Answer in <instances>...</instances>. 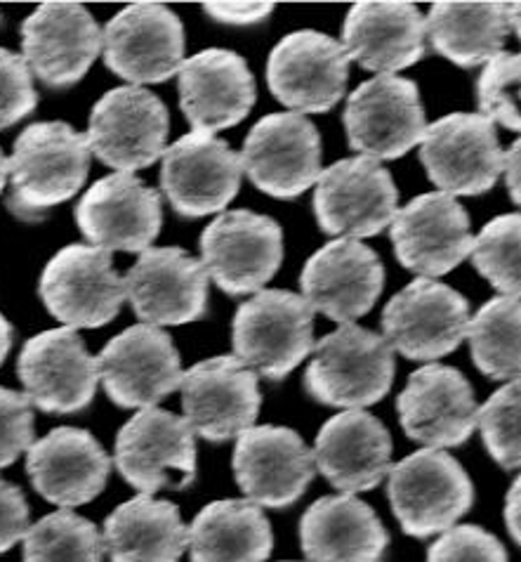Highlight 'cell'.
I'll use <instances>...</instances> for the list:
<instances>
[{"instance_id": "1", "label": "cell", "mask_w": 521, "mask_h": 562, "mask_svg": "<svg viewBox=\"0 0 521 562\" xmlns=\"http://www.w3.org/2000/svg\"><path fill=\"white\" fill-rule=\"evenodd\" d=\"M8 164V209L34 223L81 192L90 170L88 137L65 121L31 123L14 139Z\"/></svg>"}, {"instance_id": "2", "label": "cell", "mask_w": 521, "mask_h": 562, "mask_svg": "<svg viewBox=\"0 0 521 562\" xmlns=\"http://www.w3.org/2000/svg\"><path fill=\"white\" fill-rule=\"evenodd\" d=\"M394 371V350L381 334L342 324L314 348L305 371V387L326 407L363 409L389 393Z\"/></svg>"}, {"instance_id": "3", "label": "cell", "mask_w": 521, "mask_h": 562, "mask_svg": "<svg viewBox=\"0 0 521 562\" xmlns=\"http://www.w3.org/2000/svg\"><path fill=\"white\" fill-rule=\"evenodd\" d=\"M231 346L248 369L283 381L314 348V310L297 293L260 291L236 310Z\"/></svg>"}, {"instance_id": "4", "label": "cell", "mask_w": 521, "mask_h": 562, "mask_svg": "<svg viewBox=\"0 0 521 562\" xmlns=\"http://www.w3.org/2000/svg\"><path fill=\"white\" fill-rule=\"evenodd\" d=\"M387 496L404 532L430 539L472 508L475 487L461 461L441 449H420L392 465Z\"/></svg>"}, {"instance_id": "5", "label": "cell", "mask_w": 521, "mask_h": 562, "mask_svg": "<svg viewBox=\"0 0 521 562\" xmlns=\"http://www.w3.org/2000/svg\"><path fill=\"white\" fill-rule=\"evenodd\" d=\"M114 463L141 494L184 490L196 480V440L184 416L139 409L116 435Z\"/></svg>"}, {"instance_id": "6", "label": "cell", "mask_w": 521, "mask_h": 562, "mask_svg": "<svg viewBox=\"0 0 521 562\" xmlns=\"http://www.w3.org/2000/svg\"><path fill=\"white\" fill-rule=\"evenodd\" d=\"M168 133L170 114L163 100L147 88L123 86L92 106L86 137L90 154L104 166L135 173L161 159Z\"/></svg>"}, {"instance_id": "7", "label": "cell", "mask_w": 521, "mask_h": 562, "mask_svg": "<svg viewBox=\"0 0 521 562\" xmlns=\"http://www.w3.org/2000/svg\"><path fill=\"white\" fill-rule=\"evenodd\" d=\"M38 293L47 312L71 329H100L121 312L125 281L104 248L71 244L45 265Z\"/></svg>"}, {"instance_id": "8", "label": "cell", "mask_w": 521, "mask_h": 562, "mask_svg": "<svg viewBox=\"0 0 521 562\" xmlns=\"http://www.w3.org/2000/svg\"><path fill=\"white\" fill-rule=\"evenodd\" d=\"M342 121L350 147L375 161L401 159L428 131L418 86L399 76L361 83L347 100Z\"/></svg>"}, {"instance_id": "9", "label": "cell", "mask_w": 521, "mask_h": 562, "mask_svg": "<svg viewBox=\"0 0 521 562\" xmlns=\"http://www.w3.org/2000/svg\"><path fill=\"white\" fill-rule=\"evenodd\" d=\"M399 192L389 170L369 156L336 161L321 170L314 190V215L326 234L366 239L397 215Z\"/></svg>"}, {"instance_id": "10", "label": "cell", "mask_w": 521, "mask_h": 562, "mask_svg": "<svg viewBox=\"0 0 521 562\" xmlns=\"http://www.w3.org/2000/svg\"><path fill=\"white\" fill-rule=\"evenodd\" d=\"M203 268L227 295L260 293L283 262V229L270 215L229 211L201 234Z\"/></svg>"}, {"instance_id": "11", "label": "cell", "mask_w": 521, "mask_h": 562, "mask_svg": "<svg viewBox=\"0 0 521 562\" xmlns=\"http://www.w3.org/2000/svg\"><path fill=\"white\" fill-rule=\"evenodd\" d=\"M350 78V57L342 43L321 31H293L267 59V86L293 114H324L333 109Z\"/></svg>"}, {"instance_id": "12", "label": "cell", "mask_w": 521, "mask_h": 562, "mask_svg": "<svg viewBox=\"0 0 521 562\" xmlns=\"http://www.w3.org/2000/svg\"><path fill=\"white\" fill-rule=\"evenodd\" d=\"M420 161L444 194L479 196L505 170L496 126L482 114H449L424 131Z\"/></svg>"}, {"instance_id": "13", "label": "cell", "mask_w": 521, "mask_h": 562, "mask_svg": "<svg viewBox=\"0 0 521 562\" xmlns=\"http://www.w3.org/2000/svg\"><path fill=\"white\" fill-rule=\"evenodd\" d=\"M469 324L463 293L434 279H416L383 310V338L416 362H432L457 350Z\"/></svg>"}, {"instance_id": "14", "label": "cell", "mask_w": 521, "mask_h": 562, "mask_svg": "<svg viewBox=\"0 0 521 562\" xmlns=\"http://www.w3.org/2000/svg\"><path fill=\"white\" fill-rule=\"evenodd\" d=\"M100 381L121 409H151L182 383V359L170 334L137 324L114 336L98 357Z\"/></svg>"}, {"instance_id": "15", "label": "cell", "mask_w": 521, "mask_h": 562, "mask_svg": "<svg viewBox=\"0 0 521 562\" xmlns=\"http://www.w3.org/2000/svg\"><path fill=\"white\" fill-rule=\"evenodd\" d=\"M104 65L133 86L166 83L184 61V26L161 3H133L102 31Z\"/></svg>"}, {"instance_id": "16", "label": "cell", "mask_w": 521, "mask_h": 562, "mask_svg": "<svg viewBox=\"0 0 521 562\" xmlns=\"http://www.w3.org/2000/svg\"><path fill=\"white\" fill-rule=\"evenodd\" d=\"M241 154L208 133H189L163 151L161 190L172 211L189 221L227 209L241 190Z\"/></svg>"}, {"instance_id": "17", "label": "cell", "mask_w": 521, "mask_h": 562, "mask_svg": "<svg viewBox=\"0 0 521 562\" xmlns=\"http://www.w3.org/2000/svg\"><path fill=\"white\" fill-rule=\"evenodd\" d=\"M241 164L260 192L274 199H295L321 176V135L305 116L270 114L250 128Z\"/></svg>"}, {"instance_id": "18", "label": "cell", "mask_w": 521, "mask_h": 562, "mask_svg": "<svg viewBox=\"0 0 521 562\" xmlns=\"http://www.w3.org/2000/svg\"><path fill=\"white\" fill-rule=\"evenodd\" d=\"M182 409L194 435L223 445L256 426L260 414L258 373L236 357H213L184 371Z\"/></svg>"}, {"instance_id": "19", "label": "cell", "mask_w": 521, "mask_h": 562, "mask_svg": "<svg viewBox=\"0 0 521 562\" xmlns=\"http://www.w3.org/2000/svg\"><path fill=\"white\" fill-rule=\"evenodd\" d=\"M26 397L45 414L83 412L98 393L100 367L71 326L47 329L24 342L18 359Z\"/></svg>"}, {"instance_id": "20", "label": "cell", "mask_w": 521, "mask_h": 562, "mask_svg": "<svg viewBox=\"0 0 521 562\" xmlns=\"http://www.w3.org/2000/svg\"><path fill=\"white\" fill-rule=\"evenodd\" d=\"M394 254L420 279L444 277L469 258L475 237L461 201L444 192L420 194L397 211L389 227Z\"/></svg>"}, {"instance_id": "21", "label": "cell", "mask_w": 521, "mask_h": 562, "mask_svg": "<svg viewBox=\"0 0 521 562\" xmlns=\"http://www.w3.org/2000/svg\"><path fill=\"white\" fill-rule=\"evenodd\" d=\"M234 477L248 502L288 508L312 485L317 465L299 432L286 426H252L236 437Z\"/></svg>"}, {"instance_id": "22", "label": "cell", "mask_w": 521, "mask_h": 562, "mask_svg": "<svg viewBox=\"0 0 521 562\" xmlns=\"http://www.w3.org/2000/svg\"><path fill=\"white\" fill-rule=\"evenodd\" d=\"M102 53V29L78 3H43L22 24V57L47 88L76 86Z\"/></svg>"}, {"instance_id": "23", "label": "cell", "mask_w": 521, "mask_h": 562, "mask_svg": "<svg viewBox=\"0 0 521 562\" xmlns=\"http://www.w3.org/2000/svg\"><path fill=\"white\" fill-rule=\"evenodd\" d=\"M83 237L104 251L145 254L163 225L161 194L133 173L94 182L76 206Z\"/></svg>"}, {"instance_id": "24", "label": "cell", "mask_w": 521, "mask_h": 562, "mask_svg": "<svg viewBox=\"0 0 521 562\" xmlns=\"http://www.w3.org/2000/svg\"><path fill=\"white\" fill-rule=\"evenodd\" d=\"M399 424L410 440L428 449L465 445L477 428L475 390L463 371L424 364L408 376L397 400Z\"/></svg>"}, {"instance_id": "25", "label": "cell", "mask_w": 521, "mask_h": 562, "mask_svg": "<svg viewBox=\"0 0 521 562\" xmlns=\"http://www.w3.org/2000/svg\"><path fill=\"white\" fill-rule=\"evenodd\" d=\"M208 272L182 248H147L123 277L125 299L149 326H180L208 312Z\"/></svg>"}, {"instance_id": "26", "label": "cell", "mask_w": 521, "mask_h": 562, "mask_svg": "<svg viewBox=\"0 0 521 562\" xmlns=\"http://www.w3.org/2000/svg\"><path fill=\"white\" fill-rule=\"evenodd\" d=\"M299 286L314 312H321L338 324H354V319L369 315L381 299L385 268L366 244L336 239L305 262Z\"/></svg>"}, {"instance_id": "27", "label": "cell", "mask_w": 521, "mask_h": 562, "mask_svg": "<svg viewBox=\"0 0 521 562\" xmlns=\"http://www.w3.org/2000/svg\"><path fill=\"white\" fill-rule=\"evenodd\" d=\"M256 100V76L234 50L208 48L182 61L180 106L196 133L213 135L239 126Z\"/></svg>"}, {"instance_id": "28", "label": "cell", "mask_w": 521, "mask_h": 562, "mask_svg": "<svg viewBox=\"0 0 521 562\" xmlns=\"http://www.w3.org/2000/svg\"><path fill=\"white\" fill-rule=\"evenodd\" d=\"M26 473L45 502L73 508L104 492L112 459L88 430L61 426L31 445Z\"/></svg>"}, {"instance_id": "29", "label": "cell", "mask_w": 521, "mask_h": 562, "mask_svg": "<svg viewBox=\"0 0 521 562\" xmlns=\"http://www.w3.org/2000/svg\"><path fill=\"white\" fill-rule=\"evenodd\" d=\"M312 454L330 485L354 496L375 490L389 475L392 435L369 412H340L326 420Z\"/></svg>"}, {"instance_id": "30", "label": "cell", "mask_w": 521, "mask_h": 562, "mask_svg": "<svg viewBox=\"0 0 521 562\" xmlns=\"http://www.w3.org/2000/svg\"><path fill=\"white\" fill-rule=\"evenodd\" d=\"M424 36V18L414 3L369 0L347 12L342 48L366 71L394 76L422 59Z\"/></svg>"}, {"instance_id": "31", "label": "cell", "mask_w": 521, "mask_h": 562, "mask_svg": "<svg viewBox=\"0 0 521 562\" xmlns=\"http://www.w3.org/2000/svg\"><path fill=\"white\" fill-rule=\"evenodd\" d=\"M299 541L307 562H385L389 535L366 502L340 494L305 510Z\"/></svg>"}, {"instance_id": "32", "label": "cell", "mask_w": 521, "mask_h": 562, "mask_svg": "<svg viewBox=\"0 0 521 562\" xmlns=\"http://www.w3.org/2000/svg\"><path fill=\"white\" fill-rule=\"evenodd\" d=\"M102 543L112 562H180L189 541L175 504L139 494L109 515Z\"/></svg>"}, {"instance_id": "33", "label": "cell", "mask_w": 521, "mask_h": 562, "mask_svg": "<svg viewBox=\"0 0 521 562\" xmlns=\"http://www.w3.org/2000/svg\"><path fill=\"white\" fill-rule=\"evenodd\" d=\"M192 562H267L274 532L262 508L246 498H223L205 506L186 529Z\"/></svg>"}, {"instance_id": "34", "label": "cell", "mask_w": 521, "mask_h": 562, "mask_svg": "<svg viewBox=\"0 0 521 562\" xmlns=\"http://www.w3.org/2000/svg\"><path fill=\"white\" fill-rule=\"evenodd\" d=\"M434 53L463 69L488 65L510 34L508 3H434L424 20Z\"/></svg>"}, {"instance_id": "35", "label": "cell", "mask_w": 521, "mask_h": 562, "mask_svg": "<svg viewBox=\"0 0 521 562\" xmlns=\"http://www.w3.org/2000/svg\"><path fill=\"white\" fill-rule=\"evenodd\" d=\"M475 367L491 381L521 379V301H488L467 324Z\"/></svg>"}, {"instance_id": "36", "label": "cell", "mask_w": 521, "mask_h": 562, "mask_svg": "<svg viewBox=\"0 0 521 562\" xmlns=\"http://www.w3.org/2000/svg\"><path fill=\"white\" fill-rule=\"evenodd\" d=\"M102 553L100 529L71 510L45 515L24 537V562H102Z\"/></svg>"}, {"instance_id": "37", "label": "cell", "mask_w": 521, "mask_h": 562, "mask_svg": "<svg viewBox=\"0 0 521 562\" xmlns=\"http://www.w3.org/2000/svg\"><path fill=\"white\" fill-rule=\"evenodd\" d=\"M472 265L505 299H521V213L486 223L472 246Z\"/></svg>"}, {"instance_id": "38", "label": "cell", "mask_w": 521, "mask_h": 562, "mask_svg": "<svg viewBox=\"0 0 521 562\" xmlns=\"http://www.w3.org/2000/svg\"><path fill=\"white\" fill-rule=\"evenodd\" d=\"M477 428L491 459L505 471L521 468V379L502 385L477 412Z\"/></svg>"}, {"instance_id": "39", "label": "cell", "mask_w": 521, "mask_h": 562, "mask_svg": "<svg viewBox=\"0 0 521 562\" xmlns=\"http://www.w3.org/2000/svg\"><path fill=\"white\" fill-rule=\"evenodd\" d=\"M482 116L521 133V53H500L484 67L477 81Z\"/></svg>"}, {"instance_id": "40", "label": "cell", "mask_w": 521, "mask_h": 562, "mask_svg": "<svg viewBox=\"0 0 521 562\" xmlns=\"http://www.w3.org/2000/svg\"><path fill=\"white\" fill-rule=\"evenodd\" d=\"M428 562H508V551L484 527L457 525L430 546Z\"/></svg>"}, {"instance_id": "41", "label": "cell", "mask_w": 521, "mask_h": 562, "mask_svg": "<svg viewBox=\"0 0 521 562\" xmlns=\"http://www.w3.org/2000/svg\"><path fill=\"white\" fill-rule=\"evenodd\" d=\"M38 92L22 55L0 48V131L34 112Z\"/></svg>"}, {"instance_id": "42", "label": "cell", "mask_w": 521, "mask_h": 562, "mask_svg": "<svg viewBox=\"0 0 521 562\" xmlns=\"http://www.w3.org/2000/svg\"><path fill=\"white\" fill-rule=\"evenodd\" d=\"M34 445V404L18 390L0 387V468H8Z\"/></svg>"}, {"instance_id": "43", "label": "cell", "mask_w": 521, "mask_h": 562, "mask_svg": "<svg viewBox=\"0 0 521 562\" xmlns=\"http://www.w3.org/2000/svg\"><path fill=\"white\" fill-rule=\"evenodd\" d=\"M29 532V504L24 492L0 477V553L10 551Z\"/></svg>"}, {"instance_id": "44", "label": "cell", "mask_w": 521, "mask_h": 562, "mask_svg": "<svg viewBox=\"0 0 521 562\" xmlns=\"http://www.w3.org/2000/svg\"><path fill=\"white\" fill-rule=\"evenodd\" d=\"M203 10L219 24L250 26L270 18L274 3H205Z\"/></svg>"}, {"instance_id": "45", "label": "cell", "mask_w": 521, "mask_h": 562, "mask_svg": "<svg viewBox=\"0 0 521 562\" xmlns=\"http://www.w3.org/2000/svg\"><path fill=\"white\" fill-rule=\"evenodd\" d=\"M505 525H508L510 537L521 546V475L505 496Z\"/></svg>"}, {"instance_id": "46", "label": "cell", "mask_w": 521, "mask_h": 562, "mask_svg": "<svg viewBox=\"0 0 521 562\" xmlns=\"http://www.w3.org/2000/svg\"><path fill=\"white\" fill-rule=\"evenodd\" d=\"M505 180H508V192L512 201L521 206V137L505 154Z\"/></svg>"}, {"instance_id": "47", "label": "cell", "mask_w": 521, "mask_h": 562, "mask_svg": "<svg viewBox=\"0 0 521 562\" xmlns=\"http://www.w3.org/2000/svg\"><path fill=\"white\" fill-rule=\"evenodd\" d=\"M10 348H12V324L3 317V312H0V364L5 362Z\"/></svg>"}, {"instance_id": "48", "label": "cell", "mask_w": 521, "mask_h": 562, "mask_svg": "<svg viewBox=\"0 0 521 562\" xmlns=\"http://www.w3.org/2000/svg\"><path fill=\"white\" fill-rule=\"evenodd\" d=\"M508 20H510V29L521 41V0L519 3H508Z\"/></svg>"}, {"instance_id": "49", "label": "cell", "mask_w": 521, "mask_h": 562, "mask_svg": "<svg viewBox=\"0 0 521 562\" xmlns=\"http://www.w3.org/2000/svg\"><path fill=\"white\" fill-rule=\"evenodd\" d=\"M8 176H10V164H8V159H5L3 149H0V194H3V190H5Z\"/></svg>"}]
</instances>
